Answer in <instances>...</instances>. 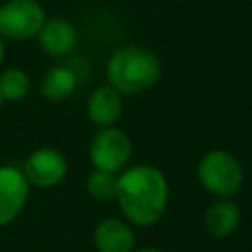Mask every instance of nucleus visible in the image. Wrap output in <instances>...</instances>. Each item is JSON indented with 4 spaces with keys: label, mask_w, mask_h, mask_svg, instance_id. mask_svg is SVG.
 Returning <instances> with one entry per match:
<instances>
[{
    "label": "nucleus",
    "mask_w": 252,
    "mask_h": 252,
    "mask_svg": "<svg viewBox=\"0 0 252 252\" xmlns=\"http://www.w3.org/2000/svg\"><path fill=\"white\" fill-rule=\"evenodd\" d=\"M69 171V161L67 156L51 146L35 148L33 152L28 154L24 159L22 173L30 187H39V189H51L59 185Z\"/></svg>",
    "instance_id": "6"
},
{
    "label": "nucleus",
    "mask_w": 252,
    "mask_h": 252,
    "mask_svg": "<svg viewBox=\"0 0 252 252\" xmlns=\"http://www.w3.org/2000/svg\"><path fill=\"white\" fill-rule=\"evenodd\" d=\"M122 110H124L122 94L114 87H110L108 83L93 89L89 98H87V104H85L87 118L96 128L114 126L120 120Z\"/></svg>",
    "instance_id": "9"
},
{
    "label": "nucleus",
    "mask_w": 252,
    "mask_h": 252,
    "mask_svg": "<svg viewBox=\"0 0 252 252\" xmlns=\"http://www.w3.org/2000/svg\"><path fill=\"white\" fill-rule=\"evenodd\" d=\"M116 185H118V173L93 169L85 179V189L91 199L104 203L116 197Z\"/></svg>",
    "instance_id": "14"
},
{
    "label": "nucleus",
    "mask_w": 252,
    "mask_h": 252,
    "mask_svg": "<svg viewBox=\"0 0 252 252\" xmlns=\"http://www.w3.org/2000/svg\"><path fill=\"white\" fill-rule=\"evenodd\" d=\"M124 220L132 226H154L161 220L169 203L165 173L150 163H136L118 173L116 197Z\"/></svg>",
    "instance_id": "1"
},
{
    "label": "nucleus",
    "mask_w": 252,
    "mask_h": 252,
    "mask_svg": "<svg viewBox=\"0 0 252 252\" xmlns=\"http://www.w3.org/2000/svg\"><path fill=\"white\" fill-rule=\"evenodd\" d=\"M37 43L49 57H63L75 47L77 30L65 18H47L37 33Z\"/></svg>",
    "instance_id": "10"
},
{
    "label": "nucleus",
    "mask_w": 252,
    "mask_h": 252,
    "mask_svg": "<svg viewBox=\"0 0 252 252\" xmlns=\"http://www.w3.org/2000/svg\"><path fill=\"white\" fill-rule=\"evenodd\" d=\"M30 197V183L22 169L0 165V228L8 226L24 211Z\"/></svg>",
    "instance_id": "7"
},
{
    "label": "nucleus",
    "mask_w": 252,
    "mask_h": 252,
    "mask_svg": "<svg viewBox=\"0 0 252 252\" xmlns=\"http://www.w3.org/2000/svg\"><path fill=\"white\" fill-rule=\"evenodd\" d=\"M242 220V211L232 199H217L203 213L205 230L213 238H228Z\"/></svg>",
    "instance_id": "11"
},
{
    "label": "nucleus",
    "mask_w": 252,
    "mask_h": 252,
    "mask_svg": "<svg viewBox=\"0 0 252 252\" xmlns=\"http://www.w3.org/2000/svg\"><path fill=\"white\" fill-rule=\"evenodd\" d=\"M45 20L37 0H8L0 6V35L14 41L37 37Z\"/></svg>",
    "instance_id": "5"
},
{
    "label": "nucleus",
    "mask_w": 252,
    "mask_h": 252,
    "mask_svg": "<svg viewBox=\"0 0 252 252\" xmlns=\"http://www.w3.org/2000/svg\"><path fill=\"white\" fill-rule=\"evenodd\" d=\"M4 53H6V45H4V37L0 35V63H2V59H4Z\"/></svg>",
    "instance_id": "16"
},
{
    "label": "nucleus",
    "mask_w": 252,
    "mask_h": 252,
    "mask_svg": "<svg viewBox=\"0 0 252 252\" xmlns=\"http://www.w3.org/2000/svg\"><path fill=\"white\" fill-rule=\"evenodd\" d=\"M77 85L79 79L71 67L53 65L43 73L39 81V93L49 102H63L77 91Z\"/></svg>",
    "instance_id": "12"
},
{
    "label": "nucleus",
    "mask_w": 252,
    "mask_h": 252,
    "mask_svg": "<svg viewBox=\"0 0 252 252\" xmlns=\"http://www.w3.org/2000/svg\"><path fill=\"white\" fill-rule=\"evenodd\" d=\"M2 104H4V98H2V94H0V108H2Z\"/></svg>",
    "instance_id": "17"
},
{
    "label": "nucleus",
    "mask_w": 252,
    "mask_h": 252,
    "mask_svg": "<svg viewBox=\"0 0 252 252\" xmlns=\"http://www.w3.org/2000/svg\"><path fill=\"white\" fill-rule=\"evenodd\" d=\"M197 179L201 187L217 199H232L242 189L244 167L232 152L215 148L199 158Z\"/></svg>",
    "instance_id": "3"
},
{
    "label": "nucleus",
    "mask_w": 252,
    "mask_h": 252,
    "mask_svg": "<svg viewBox=\"0 0 252 252\" xmlns=\"http://www.w3.org/2000/svg\"><path fill=\"white\" fill-rule=\"evenodd\" d=\"M93 242L96 252H134L136 250L134 226L124 219L106 217L94 226Z\"/></svg>",
    "instance_id": "8"
},
{
    "label": "nucleus",
    "mask_w": 252,
    "mask_h": 252,
    "mask_svg": "<svg viewBox=\"0 0 252 252\" xmlns=\"http://www.w3.org/2000/svg\"><path fill=\"white\" fill-rule=\"evenodd\" d=\"M106 79L122 96L140 94L161 79V61L146 47L124 45L108 57Z\"/></svg>",
    "instance_id": "2"
},
{
    "label": "nucleus",
    "mask_w": 252,
    "mask_h": 252,
    "mask_svg": "<svg viewBox=\"0 0 252 252\" xmlns=\"http://www.w3.org/2000/svg\"><path fill=\"white\" fill-rule=\"evenodd\" d=\"M134 252H165V250L156 248V246H146V248H138V250H134Z\"/></svg>",
    "instance_id": "15"
},
{
    "label": "nucleus",
    "mask_w": 252,
    "mask_h": 252,
    "mask_svg": "<svg viewBox=\"0 0 252 252\" xmlns=\"http://www.w3.org/2000/svg\"><path fill=\"white\" fill-rule=\"evenodd\" d=\"M87 156L93 169L120 173L132 158V140L118 126L98 128L87 146Z\"/></svg>",
    "instance_id": "4"
},
{
    "label": "nucleus",
    "mask_w": 252,
    "mask_h": 252,
    "mask_svg": "<svg viewBox=\"0 0 252 252\" xmlns=\"http://www.w3.org/2000/svg\"><path fill=\"white\" fill-rule=\"evenodd\" d=\"M32 89L30 75L20 67H10L0 73V94L8 102H18L28 96Z\"/></svg>",
    "instance_id": "13"
}]
</instances>
